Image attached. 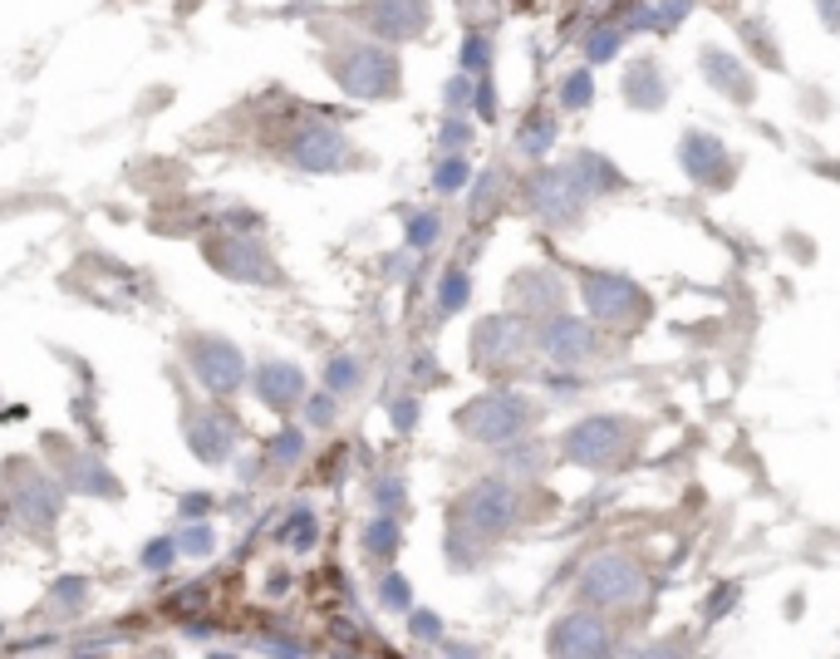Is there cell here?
I'll return each mask as SVG.
<instances>
[{
	"instance_id": "cell-1",
	"label": "cell",
	"mask_w": 840,
	"mask_h": 659,
	"mask_svg": "<svg viewBox=\"0 0 840 659\" xmlns=\"http://www.w3.org/2000/svg\"><path fill=\"white\" fill-rule=\"evenodd\" d=\"M516 521H521V493L506 477H482V483L468 487V493L458 497V507H452V527H462L477 541L506 537Z\"/></svg>"
},
{
	"instance_id": "cell-2",
	"label": "cell",
	"mask_w": 840,
	"mask_h": 659,
	"mask_svg": "<svg viewBox=\"0 0 840 659\" xmlns=\"http://www.w3.org/2000/svg\"><path fill=\"white\" fill-rule=\"evenodd\" d=\"M531 424H536V408H531V399H526V394H516V389L482 394V399H472V404L458 414V428H462V434H468L472 443H492V448H502V443L521 438Z\"/></svg>"
},
{
	"instance_id": "cell-3",
	"label": "cell",
	"mask_w": 840,
	"mask_h": 659,
	"mask_svg": "<svg viewBox=\"0 0 840 659\" xmlns=\"http://www.w3.org/2000/svg\"><path fill=\"white\" fill-rule=\"evenodd\" d=\"M6 487H10V513L25 521L30 531H50L54 521H60L64 487L54 483L44 468H35V463H25V458L10 463V468H6Z\"/></svg>"
},
{
	"instance_id": "cell-4",
	"label": "cell",
	"mask_w": 840,
	"mask_h": 659,
	"mask_svg": "<svg viewBox=\"0 0 840 659\" xmlns=\"http://www.w3.org/2000/svg\"><path fill=\"white\" fill-rule=\"evenodd\" d=\"M581 600L585 606H639L644 600V566L624 551L590 556L581 571Z\"/></svg>"
},
{
	"instance_id": "cell-5",
	"label": "cell",
	"mask_w": 840,
	"mask_h": 659,
	"mask_svg": "<svg viewBox=\"0 0 840 659\" xmlns=\"http://www.w3.org/2000/svg\"><path fill=\"white\" fill-rule=\"evenodd\" d=\"M335 79L355 99H389L399 94V60L383 44H349L335 60Z\"/></svg>"
},
{
	"instance_id": "cell-6",
	"label": "cell",
	"mask_w": 840,
	"mask_h": 659,
	"mask_svg": "<svg viewBox=\"0 0 840 659\" xmlns=\"http://www.w3.org/2000/svg\"><path fill=\"white\" fill-rule=\"evenodd\" d=\"M183 355H187V369L202 389L212 394H236L246 384V355L222 335H187L183 339Z\"/></svg>"
},
{
	"instance_id": "cell-7",
	"label": "cell",
	"mask_w": 840,
	"mask_h": 659,
	"mask_svg": "<svg viewBox=\"0 0 840 659\" xmlns=\"http://www.w3.org/2000/svg\"><path fill=\"white\" fill-rule=\"evenodd\" d=\"M207 261L232 281H246V286H280V266L270 261V252L256 242V236L236 232V236H212L207 242Z\"/></svg>"
},
{
	"instance_id": "cell-8",
	"label": "cell",
	"mask_w": 840,
	"mask_h": 659,
	"mask_svg": "<svg viewBox=\"0 0 840 659\" xmlns=\"http://www.w3.org/2000/svg\"><path fill=\"white\" fill-rule=\"evenodd\" d=\"M286 158L300 173H339V168L355 163V148L335 123H300L286 143Z\"/></svg>"
},
{
	"instance_id": "cell-9",
	"label": "cell",
	"mask_w": 840,
	"mask_h": 659,
	"mask_svg": "<svg viewBox=\"0 0 840 659\" xmlns=\"http://www.w3.org/2000/svg\"><path fill=\"white\" fill-rule=\"evenodd\" d=\"M585 187L575 183V173L571 168H541L536 178L526 183V207L536 212L541 222H551V226H565V222H575L585 212Z\"/></svg>"
},
{
	"instance_id": "cell-10",
	"label": "cell",
	"mask_w": 840,
	"mask_h": 659,
	"mask_svg": "<svg viewBox=\"0 0 840 659\" xmlns=\"http://www.w3.org/2000/svg\"><path fill=\"white\" fill-rule=\"evenodd\" d=\"M624 434H629L624 418H609V414L581 418V424L565 434V458L581 463V468H609V463H619V453L629 448Z\"/></svg>"
},
{
	"instance_id": "cell-11",
	"label": "cell",
	"mask_w": 840,
	"mask_h": 659,
	"mask_svg": "<svg viewBox=\"0 0 840 659\" xmlns=\"http://www.w3.org/2000/svg\"><path fill=\"white\" fill-rule=\"evenodd\" d=\"M531 349V330L516 321V315H486L482 325L472 330V359L482 369H506L521 365Z\"/></svg>"
},
{
	"instance_id": "cell-12",
	"label": "cell",
	"mask_w": 840,
	"mask_h": 659,
	"mask_svg": "<svg viewBox=\"0 0 840 659\" xmlns=\"http://www.w3.org/2000/svg\"><path fill=\"white\" fill-rule=\"evenodd\" d=\"M581 295L590 305V315L605 325H629L634 315H639L644 295L639 286H634L629 276H609V271H590V276L581 281Z\"/></svg>"
},
{
	"instance_id": "cell-13",
	"label": "cell",
	"mask_w": 840,
	"mask_h": 659,
	"mask_svg": "<svg viewBox=\"0 0 840 659\" xmlns=\"http://www.w3.org/2000/svg\"><path fill=\"white\" fill-rule=\"evenodd\" d=\"M536 345L551 365L571 369L595 355V330H590V321H575V315H546V325L536 330Z\"/></svg>"
},
{
	"instance_id": "cell-14",
	"label": "cell",
	"mask_w": 840,
	"mask_h": 659,
	"mask_svg": "<svg viewBox=\"0 0 840 659\" xmlns=\"http://www.w3.org/2000/svg\"><path fill=\"white\" fill-rule=\"evenodd\" d=\"M187 448L197 453L202 463H226L236 448H242V424L222 408H202L187 424Z\"/></svg>"
},
{
	"instance_id": "cell-15",
	"label": "cell",
	"mask_w": 840,
	"mask_h": 659,
	"mask_svg": "<svg viewBox=\"0 0 840 659\" xmlns=\"http://www.w3.org/2000/svg\"><path fill=\"white\" fill-rule=\"evenodd\" d=\"M551 655H605L609 645V625L595 616V610H575V616H561L551 625Z\"/></svg>"
},
{
	"instance_id": "cell-16",
	"label": "cell",
	"mask_w": 840,
	"mask_h": 659,
	"mask_svg": "<svg viewBox=\"0 0 840 659\" xmlns=\"http://www.w3.org/2000/svg\"><path fill=\"white\" fill-rule=\"evenodd\" d=\"M252 389H256V399L266 404V408H276V414H286V408H295L305 399V369L295 365V359H266L256 374H252Z\"/></svg>"
},
{
	"instance_id": "cell-17",
	"label": "cell",
	"mask_w": 840,
	"mask_h": 659,
	"mask_svg": "<svg viewBox=\"0 0 840 659\" xmlns=\"http://www.w3.org/2000/svg\"><path fill=\"white\" fill-rule=\"evenodd\" d=\"M369 26H373V36L379 40L403 44V40H413V36H423L428 30V6L423 0H373Z\"/></svg>"
},
{
	"instance_id": "cell-18",
	"label": "cell",
	"mask_w": 840,
	"mask_h": 659,
	"mask_svg": "<svg viewBox=\"0 0 840 659\" xmlns=\"http://www.w3.org/2000/svg\"><path fill=\"white\" fill-rule=\"evenodd\" d=\"M678 158H684V168L698 178V183H718L723 163H728V148L718 139H708V133H688L684 148H678Z\"/></svg>"
},
{
	"instance_id": "cell-19",
	"label": "cell",
	"mask_w": 840,
	"mask_h": 659,
	"mask_svg": "<svg viewBox=\"0 0 840 659\" xmlns=\"http://www.w3.org/2000/svg\"><path fill=\"white\" fill-rule=\"evenodd\" d=\"M359 547H365L369 561H393V551L403 547V527H399V517L393 513H379V517H369L365 521V531H359Z\"/></svg>"
},
{
	"instance_id": "cell-20",
	"label": "cell",
	"mask_w": 840,
	"mask_h": 659,
	"mask_svg": "<svg viewBox=\"0 0 840 659\" xmlns=\"http://www.w3.org/2000/svg\"><path fill=\"white\" fill-rule=\"evenodd\" d=\"M70 487L84 497H119V477H113L94 453H74L70 463Z\"/></svg>"
},
{
	"instance_id": "cell-21",
	"label": "cell",
	"mask_w": 840,
	"mask_h": 659,
	"mask_svg": "<svg viewBox=\"0 0 840 659\" xmlns=\"http://www.w3.org/2000/svg\"><path fill=\"white\" fill-rule=\"evenodd\" d=\"M325 389L335 394V399H355V394L365 389V359L349 355V349L329 355L325 359Z\"/></svg>"
},
{
	"instance_id": "cell-22",
	"label": "cell",
	"mask_w": 840,
	"mask_h": 659,
	"mask_svg": "<svg viewBox=\"0 0 840 659\" xmlns=\"http://www.w3.org/2000/svg\"><path fill=\"white\" fill-rule=\"evenodd\" d=\"M276 541H280V547H290V551H310L315 541H320V513H315L310 503L290 507L286 521L276 527Z\"/></svg>"
},
{
	"instance_id": "cell-23",
	"label": "cell",
	"mask_w": 840,
	"mask_h": 659,
	"mask_svg": "<svg viewBox=\"0 0 840 659\" xmlns=\"http://www.w3.org/2000/svg\"><path fill=\"white\" fill-rule=\"evenodd\" d=\"M624 99H629L634 109H658L668 99V84H664V74H658V64L649 60H639L629 70V79H624Z\"/></svg>"
},
{
	"instance_id": "cell-24",
	"label": "cell",
	"mask_w": 840,
	"mask_h": 659,
	"mask_svg": "<svg viewBox=\"0 0 840 659\" xmlns=\"http://www.w3.org/2000/svg\"><path fill=\"white\" fill-rule=\"evenodd\" d=\"M571 173H575V183L585 187V197H600V192H615L624 178L609 168V158H600V153H575V163H571Z\"/></svg>"
},
{
	"instance_id": "cell-25",
	"label": "cell",
	"mask_w": 840,
	"mask_h": 659,
	"mask_svg": "<svg viewBox=\"0 0 840 659\" xmlns=\"http://www.w3.org/2000/svg\"><path fill=\"white\" fill-rule=\"evenodd\" d=\"M703 70H708V79H713V89H718V94L752 99V84H747V74L737 70L733 60H723V50H708V54H703Z\"/></svg>"
},
{
	"instance_id": "cell-26",
	"label": "cell",
	"mask_w": 840,
	"mask_h": 659,
	"mask_svg": "<svg viewBox=\"0 0 840 659\" xmlns=\"http://www.w3.org/2000/svg\"><path fill=\"white\" fill-rule=\"evenodd\" d=\"M305 448H310V438H305V428H280L276 438H270V448H266V463L270 468H280V473H290L295 463L305 458Z\"/></svg>"
},
{
	"instance_id": "cell-27",
	"label": "cell",
	"mask_w": 840,
	"mask_h": 659,
	"mask_svg": "<svg viewBox=\"0 0 840 659\" xmlns=\"http://www.w3.org/2000/svg\"><path fill=\"white\" fill-rule=\"evenodd\" d=\"M472 183V163L468 153H442L433 163V192H442V197H452V192H462Z\"/></svg>"
},
{
	"instance_id": "cell-28",
	"label": "cell",
	"mask_w": 840,
	"mask_h": 659,
	"mask_svg": "<svg viewBox=\"0 0 840 659\" xmlns=\"http://www.w3.org/2000/svg\"><path fill=\"white\" fill-rule=\"evenodd\" d=\"M468 301H472V276L462 266H448V271H442V281H438V311L442 315H458Z\"/></svg>"
},
{
	"instance_id": "cell-29",
	"label": "cell",
	"mask_w": 840,
	"mask_h": 659,
	"mask_svg": "<svg viewBox=\"0 0 840 659\" xmlns=\"http://www.w3.org/2000/svg\"><path fill=\"white\" fill-rule=\"evenodd\" d=\"M551 143H555V119H551V113H531L526 129L516 133V148H521L526 158H546Z\"/></svg>"
},
{
	"instance_id": "cell-30",
	"label": "cell",
	"mask_w": 840,
	"mask_h": 659,
	"mask_svg": "<svg viewBox=\"0 0 840 659\" xmlns=\"http://www.w3.org/2000/svg\"><path fill=\"white\" fill-rule=\"evenodd\" d=\"M177 551L192 556V561H207V556L217 551V531H212V521H207V517L187 521V527L177 531Z\"/></svg>"
},
{
	"instance_id": "cell-31",
	"label": "cell",
	"mask_w": 840,
	"mask_h": 659,
	"mask_svg": "<svg viewBox=\"0 0 840 659\" xmlns=\"http://www.w3.org/2000/svg\"><path fill=\"white\" fill-rule=\"evenodd\" d=\"M438 236H442V217H438V212H413V217L403 222V246H413V252L438 246Z\"/></svg>"
},
{
	"instance_id": "cell-32",
	"label": "cell",
	"mask_w": 840,
	"mask_h": 659,
	"mask_svg": "<svg viewBox=\"0 0 840 659\" xmlns=\"http://www.w3.org/2000/svg\"><path fill=\"white\" fill-rule=\"evenodd\" d=\"M300 408H305V428H315V434H325V428H335V418H339V399H335V394H329V389H320V394H305Z\"/></svg>"
},
{
	"instance_id": "cell-33",
	"label": "cell",
	"mask_w": 840,
	"mask_h": 659,
	"mask_svg": "<svg viewBox=\"0 0 840 659\" xmlns=\"http://www.w3.org/2000/svg\"><path fill=\"white\" fill-rule=\"evenodd\" d=\"M89 600V581H79V576H64V581L50 586V610L54 616H74V610H84Z\"/></svg>"
},
{
	"instance_id": "cell-34",
	"label": "cell",
	"mask_w": 840,
	"mask_h": 659,
	"mask_svg": "<svg viewBox=\"0 0 840 659\" xmlns=\"http://www.w3.org/2000/svg\"><path fill=\"white\" fill-rule=\"evenodd\" d=\"M379 606L393 610V616H408V610H413V586H408L399 571H383L379 576Z\"/></svg>"
},
{
	"instance_id": "cell-35",
	"label": "cell",
	"mask_w": 840,
	"mask_h": 659,
	"mask_svg": "<svg viewBox=\"0 0 840 659\" xmlns=\"http://www.w3.org/2000/svg\"><path fill=\"white\" fill-rule=\"evenodd\" d=\"M502 187H506V183H502V173H482V178H477V187H472V202H468L477 222H482V217H492V212L502 207Z\"/></svg>"
},
{
	"instance_id": "cell-36",
	"label": "cell",
	"mask_w": 840,
	"mask_h": 659,
	"mask_svg": "<svg viewBox=\"0 0 840 659\" xmlns=\"http://www.w3.org/2000/svg\"><path fill=\"white\" fill-rule=\"evenodd\" d=\"M373 507H379V513H393V517L403 513V507H408V483H403V473H383L379 483H373Z\"/></svg>"
},
{
	"instance_id": "cell-37",
	"label": "cell",
	"mask_w": 840,
	"mask_h": 659,
	"mask_svg": "<svg viewBox=\"0 0 840 659\" xmlns=\"http://www.w3.org/2000/svg\"><path fill=\"white\" fill-rule=\"evenodd\" d=\"M177 556H183V551H177V537H153V541L143 547V561H139V566H143L147 576H163V571H173Z\"/></svg>"
},
{
	"instance_id": "cell-38",
	"label": "cell",
	"mask_w": 840,
	"mask_h": 659,
	"mask_svg": "<svg viewBox=\"0 0 840 659\" xmlns=\"http://www.w3.org/2000/svg\"><path fill=\"white\" fill-rule=\"evenodd\" d=\"M462 70H468V74H486V70H492V36L468 30V40H462Z\"/></svg>"
},
{
	"instance_id": "cell-39",
	"label": "cell",
	"mask_w": 840,
	"mask_h": 659,
	"mask_svg": "<svg viewBox=\"0 0 840 659\" xmlns=\"http://www.w3.org/2000/svg\"><path fill=\"white\" fill-rule=\"evenodd\" d=\"M590 99H595L590 70H575V74L561 79V104H565V109H590Z\"/></svg>"
},
{
	"instance_id": "cell-40",
	"label": "cell",
	"mask_w": 840,
	"mask_h": 659,
	"mask_svg": "<svg viewBox=\"0 0 840 659\" xmlns=\"http://www.w3.org/2000/svg\"><path fill=\"white\" fill-rule=\"evenodd\" d=\"M468 143H472V123L468 119H442V129H438L442 153H468Z\"/></svg>"
},
{
	"instance_id": "cell-41",
	"label": "cell",
	"mask_w": 840,
	"mask_h": 659,
	"mask_svg": "<svg viewBox=\"0 0 840 659\" xmlns=\"http://www.w3.org/2000/svg\"><path fill=\"white\" fill-rule=\"evenodd\" d=\"M619 40H624V30H605V26H600V30H590V36H585V54H590V60H615V54H619Z\"/></svg>"
},
{
	"instance_id": "cell-42",
	"label": "cell",
	"mask_w": 840,
	"mask_h": 659,
	"mask_svg": "<svg viewBox=\"0 0 840 659\" xmlns=\"http://www.w3.org/2000/svg\"><path fill=\"white\" fill-rule=\"evenodd\" d=\"M408 635H413L418 645H438L442 640V620L433 610H408Z\"/></svg>"
},
{
	"instance_id": "cell-43",
	"label": "cell",
	"mask_w": 840,
	"mask_h": 659,
	"mask_svg": "<svg viewBox=\"0 0 840 659\" xmlns=\"http://www.w3.org/2000/svg\"><path fill=\"white\" fill-rule=\"evenodd\" d=\"M389 424H393V434H413V424H418V394H399V399H389Z\"/></svg>"
},
{
	"instance_id": "cell-44",
	"label": "cell",
	"mask_w": 840,
	"mask_h": 659,
	"mask_svg": "<svg viewBox=\"0 0 840 659\" xmlns=\"http://www.w3.org/2000/svg\"><path fill=\"white\" fill-rule=\"evenodd\" d=\"M472 109H477V119H486V123L496 119V89L486 74H477V84H472Z\"/></svg>"
},
{
	"instance_id": "cell-45",
	"label": "cell",
	"mask_w": 840,
	"mask_h": 659,
	"mask_svg": "<svg viewBox=\"0 0 840 659\" xmlns=\"http://www.w3.org/2000/svg\"><path fill=\"white\" fill-rule=\"evenodd\" d=\"M472 84H477V79H472L468 70H462L458 79H448V89H442V99H448V109H468V104H472Z\"/></svg>"
},
{
	"instance_id": "cell-46",
	"label": "cell",
	"mask_w": 840,
	"mask_h": 659,
	"mask_svg": "<svg viewBox=\"0 0 840 659\" xmlns=\"http://www.w3.org/2000/svg\"><path fill=\"white\" fill-rule=\"evenodd\" d=\"M212 493H187L183 503H177V513H183V521H197V517H212Z\"/></svg>"
},
{
	"instance_id": "cell-47",
	"label": "cell",
	"mask_w": 840,
	"mask_h": 659,
	"mask_svg": "<svg viewBox=\"0 0 840 659\" xmlns=\"http://www.w3.org/2000/svg\"><path fill=\"white\" fill-rule=\"evenodd\" d=\"M418 365H413V374H418V379H438V365H433V355H428V349H418Z\"/></svg>"
},
{
	"instance_id": "cell-48",
	"label": "cell",
	"mask_w": 840,
	"mask_h": 659,
	"mask_svg": "<svg viewBox=\"0 0 840 659\" xmlns=\"http://www.w3.org/2000/svg\"><path fill=\"white\" fill-rule=\"evenodd\" d=\"M821 16L831 30H840V0H821Z\"/></svg>"
}]
</instances>
